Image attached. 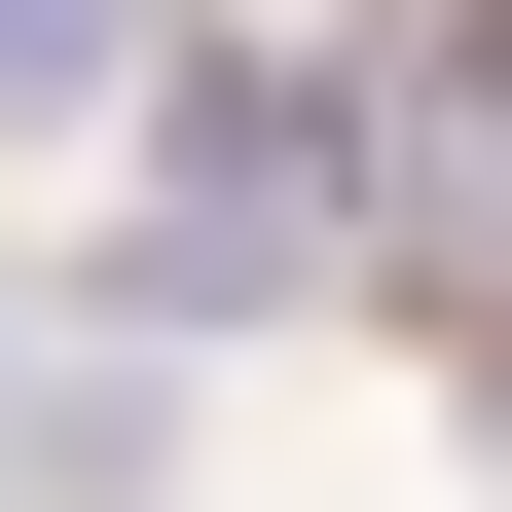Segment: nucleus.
<instances>
[{
  "instance_id": "nucleus-1",
  "label": "nucleus",
  "mask_w": 512,
  "mask_h": 512,
  "mask_svg": "<svg viewBox=\"0 0 512 512\" xmlns=\"http://www.w3.org/2000/svg\"><path fill=\"white\" fill-rule=\"evenodd\" d=\"M330 256H366V110L330 74H147V256H110L147 330H293Z\"/></svg>"
},
{
  "instance_id": "nucleus-2",
  "label": "nucleus",
  "mask_w": 512,
  "mask_h": 512,
  "mask_svg": "<svg viewBox=\"0 0 512 512\" xmlns=\"http://www.w3.org/2000/svg\"><path fill=\"white\" fill-rule=\"evenodd\" d=\"M366 183H403V256H439V293H512V0L366 74Z\"/></svg>"
},
{
  "instance_id": "nucleus-3",
  "label": "nucleus",
  "mask_w": 512,
  "mask_h": 512,
  "mask_svg": "<svg viewBox=\"0 0 512 512\" xmlns=\"http://www.w3.org/2000/svg\"><path fill=\"white\" fill-rule=\"evenodd\" d=\"M183 74V0H0V110H147Z\"/></svg>"
}]
</instances>
